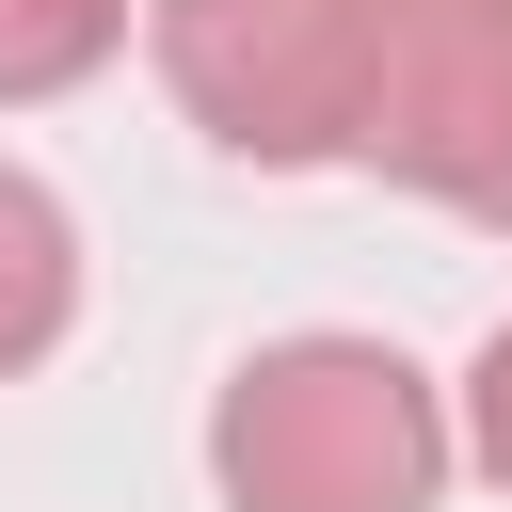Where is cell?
Wrapping results in <instances>:
<instances>
[{
    "instance_id": "4",
    "label": "cell",
    "mask_w": 512,
    "mask_h": 512,
    "mask_svg": "<svg viewBox=\"0 0 512 512\" xmlns=\"http://www.w3.org/2000/svg\"><path fill=\"white\" fill-rule=\"evenodd\" d=\"M64 320H80V224H64V192H48V176H16V160H0V384H16V368H48V352H64Z\"/></svg>"
},
{
    "instance_id": "3",
    "label": "cell",
    "mask_w": 512,
    "mask_h": 512,
    "mask_svg": "<svg viewBox=\"0 0 512 512\" xmlns=\"http://www.w3.org/2000/svg\"><path fill=\"white\" fill-rule=\"evenodd\" d=\"M144 48L224 160H352V0H144Z\"/></svg>"
},
{
    "instance_id": "1",
    "label": "cell",
    "mask_w": 512,
    "mask_h": 512,
    "mask_svg": "<svg viewBox=\"0 0 512 512\" xmlns=\"http://www.w3.org/2000/svg\"><path fill=\"white\" fill-rule=\"evenodd\" d=\"M224 512H432L448 496V400L384 336H272L208 400Z\"/></svg>"
},
{
    "instance_id": "5",
    "label": "cell",
    "mask_w": 512,
    "mask_h": 512,
    "mask_svg": "<svg viewBox=\"0 0 512 512\" xmlns=\"http://www.w3.org/2000/svg\"><path fill=\"white\" fill-rule=\"evenodd\" d=\"M128 16H144V0H0V112L80 96V80L128 48Z\"/></svg>"
},
{
    "instance_id": "2",
    "label": "cell",
    "mask_w": 512,
    "mask_h": 512,
    "mask_svg": "<svg viewBox=\"0 0 512 512\" xmlns=\"http://www.w3.org/2000/svg\"><path fill=\"white\" fill-rule=\"evenodd\" d=\"M352 160L512 240V0H352Z\"/></svg>"
},
{
    "instance_id": "6",
    "label": "cell",
    "mask_w": 512,
    "mask_h": 512,
    "mask_svg": "<svg viewBox=\"0 0 512 512\" xmlns=\"http://www.w3.org/2000/svg\"><path fill=\"white\" fill-rule=\"evenodd\" d=\"M464 448L496 464V496H512V320L480 336V368H464Z\"/></svg>"
}]
</instances>
